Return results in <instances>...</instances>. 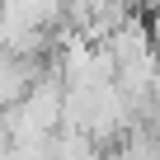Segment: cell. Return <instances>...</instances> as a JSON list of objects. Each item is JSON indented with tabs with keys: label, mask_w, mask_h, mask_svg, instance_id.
<instances>
[{
	"label": "cell",
	"mask_w": 160,
	"mask_h": 160,
	"mask_svg": "<svg viewBox=\"0 0 160 160\" xmlns=\"http://www.w3.org/2000/svg\"><path fill=\"white\" fill-rule=\"evenodd\" d=\"M104 47H108V57L113 61H132V57H141V52H151L155 42H151V28H146V19L141 14H122L113 28H108V38H104Z\"/></svg>",
	"instance_id": "cell-1"
}]
</instances>
